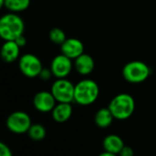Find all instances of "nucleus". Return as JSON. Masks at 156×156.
<instances>
[{
    "label": "nucleus",
    "instance_id": "aec40b11",
    "mask_svg": "<svg viewBox=\"0 0 156 156\" xmlns=\"http://www.w3.org/2000/svg\"><path fill=\"white\" fill-rule=\"evenodd\" d=\"M51 75H53V74H52V71L50 69H44L43 68L38 77L43 80H48L51 78Z\"/></svg>",
    "mask_w": 156,
    "mask_h": 156
},
{
    "label": "nucleus",
    "instance_id": "f8f14e48",
    "mask_svg": "<svg viewBox=\"0 0 156 156\" xmlns=\"http://www.w3.org/2000/svg\"><path fill=\"white\" fill-rule=\"evenodd\" d=\"M95 67V62L93 58L86 53L81 54L74 61V68L77 72L80 75H89L90 74Z\"/></svg>",
    "mask_w": 156,
    "mask_h": 156
},
{
    "label": "nucleus",
    "instance_id": "dca6fc26",
    "mask_svg": "<svg viewBox=\"0 0 156 156\" xmlns=\"http://www.w3.org/2000/svg\"><path fill=\"white\" fill-rule=\"evenodd\" d=\"M27 133L31 140L35 142H38V141H42L46 137L47 132H46L45 127L42 124L35 123L30 126Z\"/></svg>",
    "mask_w": 156,
    "mask_h": 156
},
{
    "label": "nucleus",
    "instance_id": "9d476101",
    "mask_svg": "<svg viewBox=\"0 0 156 156\" xmlns=\"http://www.w3.org/2000/svg\"><path fill=\"white\" fill-rule=\"evenodd\" d=\"M60 51L69 58L75 59L84 53V45L80 39L69 37L60 45Z\"/></svg>",
    "mask_w": 156,
    "mask_h": 156
},
{
    "label": "nucleus",
    "instance_id": "6ab92c4d",
    "mask_svg": "<svg viewBox=\"0 0 156 156\" xmlns=\"http://www.w3.org/2000/svg\"><path fill=\"white\" fill-rule=\"evenodd\" d=\"M0 155L1 156H12V152L10 148L4 144L3 142L0 143Z\"/></svg>",
    "mask_w": 156,
    "mask_h": 156
},
{
    "label": "nucleus",
    "instance_id": "9b49d317",
    "mask_svg": "<svg viewBox=\"0 0 156 156\" xmlns=\"http://www.w3.org/2000/svg\"><path fill=\"white\" fill-rule=\"evenodd\" d=\"M73 112L70 102H58L51 111L53 120L58 123H63L69 120Z\"/></svg>",
    "mask_w": 156,
    "mask_h": 156
},
{
    "label": "nucleus",
    "instance_id": "f3484780",
    "mask_svg": "<svg viewBox=\"0 0 156 156\" xmlns=\"http://www.w3.org/2000/svg\"><path fill=\"white\" fill-rule=\"evenodd\" d=\"M30 5V0H5V7L10 12L18 13L26 10Z\"/></svg>",
    "mask_w": 156,
    "mask_h": 156
},
{
    "label": "nucleus",
    "instance_id": "0eeeda50",
    "mask_svg": "<svg viewBox=\"0 0 156 156\" xmlns=\"http://www.w3.org/2000/svg\"><path fill=\"white\" fill-rule=\"evenodd\" d=\"M18 68L24 76L33 79L39 76L43 66L40 59L37 56L31 53H27L20 57L18 61Z\"/></svg>",
    "mask_w": 156,
    "mask_h": 156
},
{
    "label": "nucleus",
    "instance_id": "f03ea898",
    "mask_svg": "<svg viewBox=\"0 0 156 156\" xmlns=\"http://www.w3.org/2000/svg\"><path fill=\"white\" fill-rule=\"evenodd\" d=\"M100 94V88L96 81L85 79L75 85L74 101L82 106H89L95 102Z\"/></svg>",
    "mask_w": 156,
    "mask_h": 156
},
{
    "label": "nucleus",
    "instance_id": "6e6552de",
    "mask_svg": "<svg viewBox=\"0 0 156 156\" xmlns=\"http://www.w3.org/2000/svg\"><path fill=\"white\" fill-rule=\"evenodd\" d=\"M72 67V59L62 53L56 56L52 59L50 64V69L52 71V74L57 79L67 78V76H69V74L71 72Z\"/></svg>",
    "mask_w": 156,
    "mask_h": 156
},
{
    "label": "nucleus",
    "instance_id": "39448f33",
    "mask_svg": "<svg viewBox=\"0 0 156 156\" xmlns=\"http://www.w3.org/2000/svg\"><path fill=\"white\" fill-rule=\"evenodd\" d=\"M51 93L58 102L74 101L75 85L66 78L57 79L51 86Z\"/></svg>",
    "mask_w": 156,
    "mask_h": 156
},
{
    "label": "nucleus",
    "instance_id": "4be33fe9",
    "mask_svg": "<svg viewBox=\"0 0 156 156\" xmlns=\"http://www.w3.org/2000/svg\"><path fill=\"white\" fill-rule=\"evenodd\" d=\"M15 41H16V43L20 48L25 47L26 44H27V38L25 37V36H24L23 34L20 35V36H18V37L15 39Z\"/></svg>",
    "mask_w": 156,
    "mask_h": 156
},
{
    "label": "nucleus",
    "instance_id": "f257e3e1",
    "mask_svg": "<svg viewBox=\"0 0 156 156\" xmlns=\"http://www.w3.org/2000/svg\"><path fill=\"white\" fill-rule=\"evenodd\" d=\"M25 29L23 19L14 12L4 15L0 19V37L5 40H15Z\"/></svg>",
    "mask_w": 156,
    "mask_h": 156
},
{
    "label": "nucleus",
    "instance_id": "5701e85b",
    "mask_svg": "<svg viewBox=\"0 0 156 156\" xmlns=\"http://www.w3.org/2000/svg\"><path fill=\"white\" fill-rule=\"evenodd\" d=\"M5 0H0V7L5 6Z\"/></svg>",
    "mask_w": 156,
    "mask_h": 156
},
{
    "label": "nucleus",
    "instance_id": "ddd939ff",
    "mask_svg": "<svg viewBox=\"0 0 156 156\" xmlns=\"http://www.w3.org/2000/svg\"><path fill=\"white\" fill-rule=\"evenodd\" d=\"M20 47L16 43L15 40H7L2 46L1 57L5 63H12L16 60L19 57Z\"/></svg>",
    "mask_w": 156,
    "mask_h": 156
},
{
    "label": "nucleus",
    "instance_id": "4468645a",
    "mask_svg": "<svg viewBox=\"0 0 156 156\" xmlns=\"http://www.w3.org/2000/svg\"><path fill=\"white\" fill-rule=\"evenodd\" d=\"M102 146L104 151L111 153L113 155L120 154L122 149L124 146L122 139L116 134H110L106 136L102 142Z\"/></svg>",
    "mask_w": 156,
    "mask_h": 156
},
{
    "label": "nucleus",
    "instance_id": "1a4fd4ad",
    "mask_svg": "<svg viewBox=\"0 0 156 156\" xmlns=\"http://www.w3.org/2000/svg\"><path fill=\"white\" fill-rule=\"evenodd\" d=\"M56 99L51 91H38L33 98L34 108L40 112H49L56 106Z\"/></svg>",
    "mask_w": 156,
    "mask_h": 156
},
{
    "label": "nucleus",
    "instance_id": "20e7f679",
    "mask_svg": "<svg viewBox=\"0 0 156 156\" xmlns=\"http://www.w3.org/2000/svg\"><path fill=\"white\" fill-rule=\"evenodd\" d=\"M151 69L149 66L139 60L128 62L122 69V77L130 83H141L148 79Z\"/></svg>",
    "mask_w": 156,
    "mask_h": 156
},
{
    "label": "nucleus",
    "instance_id": "7ed1b4c3",
    "mask_svg": "<svg viewBox=\"0 0 156 156\" xmlns=\"http://www.w3.org/2000/svg\"><path fill=\"white\" fill-rule=\"evenodd\" d=\"M108 108L115 119L123 121L133 115L135 109V101L132 95L128 93H120L112 98Z\"/></svg>",
    "mask_w": 156,
    "mask_h": 156
},
{
    "label": "nucleus",
    "instance_id": "423d86ee",
    "mask_svg": "<svg viewBox=\"0 0 156 156\" xmlns=\"http://www.w3.org/2000/svg\"><path fill=\"white\" fill-rule=\"evenodd\" d=\"M7 129L16 134H22L27 133L30 126L32 125L30 116L21 111L14 112L8 115L5 121Z\"/></svg>",
    "mask_w": 156,
    "mask_h": 156
},
{
    "label": "nucleus",
    "instance_id": "2eb2a0df",
    "mask_svg": "<svg viewBox=\"0 0 156 156\" xmlns=\"http://www.w3.org/2000/svg\"><path fill=\"white\" fill-rule=\"evenodd\" d=\"M114 119L115 118H114L113 114L112 113V112L110 111V109L108 107L101 108L96 112V114L94 116V122L99 128L105 129L112 125Z\"/></svg>",
    "mask_w": 156,
    "mask_h": 156
},
{
    "label": "nucleus",
    "instance_id": "412c9836",
    "mask_svg": "<svg viewBox=\"0 0 156 156\" xmlns=\"http://www.w3.org/2000/svg\"><path fill=\"white\" fill-rule=\"evenodd\" d=\"M120 154L122 156H133V150L132 147L124 145L123 148L122 149Z\"/></svg>",
    "mask_w": 156,
    "mask_h": 156
},
{
    "label": "nucleus",
    "instance_id": "a211bd4d",
    "mask_svg": "<svg viewBox=\"0 0 156 156\" xmlns=\"http://www.w3.org/2000/svg\"><path fill=\"white\" fill-rule=\"evenodd\" d=\"M48 37L51 42L57 45H61L67 39L65 32L59 27H54L50 29L48 33Z\"/></svg>",
    "mask_w": 156,
    "mask_h": 156
}]
</instances>
